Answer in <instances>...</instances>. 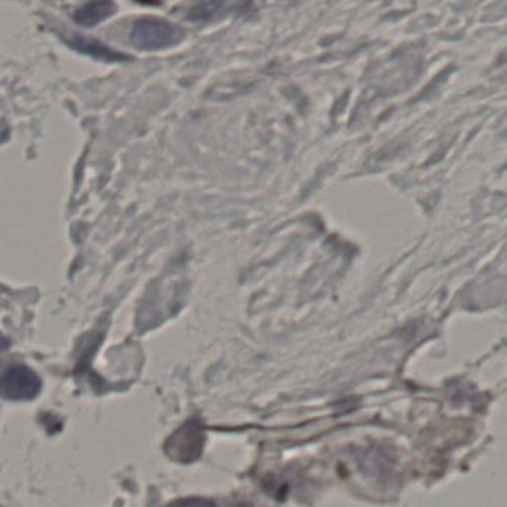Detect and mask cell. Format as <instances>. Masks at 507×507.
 Here are the masks:
<instances>
[{
	"label": "cell",
	"mask_w": 507,
	"mask_h": 507,
	"mask_svg": "<svg viewBox=\"0 0 507 507\" xmlns=\"http://www.w3.org/2000/svg\"><path fill=\"white\" fill-rule=\"evenodd\" d=\"M41 391V380L25 366H13L0 377V396L8 401H32Z\"/></svg>",
	"instance_id": "2"
},
{
	"label": "cell",
	"mask_w": 507,
	"mask_h": 507,
	"mask_svg": "<svg viewBox=\"0 0 507 507\" xmlns=\"http://www.w3.org/2000/svg\"><path fill=\"white\" fill-rule=\"evenodd\" d=\"M117 9L118 6L114 2H90V4L82 5L75 11L74 20L77 25L94 27L114 15Z\"/></svg>",
	"instance_id": "5"
},
{
	"label": "cell",
	"mask_w": 507,
	"mask_h": 507,
	"mask_svg": "<svg viewBox=\"0 0 507 507\" xmlns=\"http://www.w3.org/2000/svg\"><path fill=\"white\" fill-rule=\"evenodd\" d=\"M9 347V341L8 340H6V338L2 337V335H0V351H4V350L8 349Z\"/></svg>",
	"instance_id": "7"
},
{
	"label": "cell",
	"mask_w": 507,
	"mask_h": 507,
	"mask_svg": "<svg viewBox=\"0 0 507 507\" xmlns=\"http://www.w3.org/2000/svg\"><path fill=\"white\" fill-rule=\"evenodd\" d=\"M131 44L145 51L170 48L183 39L182 29L157 16H143L136 21L130 35Z\"/></svg>",
	"instance_id": "1"
},
{
	"label": "cell",
	"mask_w": 507,
	"mask_h": 507,
	"mask_svg": "<svg viewBox=\"0 0 507 507\" xmlns=\"http://www.w3.org/2000/svg\"><path fill=\"white\" fill-rule=\"evenodd\" d=\"M168 507H216L208 500L204 499H183L177 500L175 503L168 504Z\"/></svg>",
	"instance_id": "6"
},
{
	"label": "cell",
	"mask_w": 507,
	"mask_h": 507,
	"mask_svg": "<svg viewBox=\"0 0 507 507\" xmlns=\"http://www.w3.org/2000/svg\"><path fill=\"white\" fill-rule=\"evenodd\" d=\"M204 434L199 426L188 422L166 443V452L176 461L188 462L198 459L203 450Z\"/></svg>",
	"instance_id": "3"
},
{
	"label": "cell",
	"mask_w": 507,
	"mask_h": 507,
	"mask_svg": "<svg viewBox=\"0 0 507 507\" xmlns=\"http://www.w3.org/2000/svg\"><path fill=\"white\" fill-rule=\"evenodd\" d=\"M63 39H65L66 44H67L70 48L75 49L77 53L86 54V56H90V57L97 58V60L100 61H106V63H119V61L131 60L130 56L119 53V51H115V49L105 46V44H102L100 41L82 36V35H77V33H74V35H65Z\"/></svg>",
	"instance_id": "4"
}]
</instances>
